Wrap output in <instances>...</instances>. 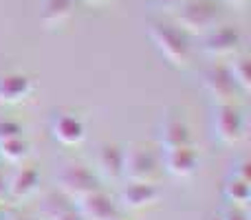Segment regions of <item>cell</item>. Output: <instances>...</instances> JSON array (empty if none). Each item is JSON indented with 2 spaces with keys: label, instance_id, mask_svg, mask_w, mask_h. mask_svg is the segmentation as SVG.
Wrapping results in <instances>:
<instances>
[{
  "label": "cell",
  "instance_id": "cell-1",
  "mask_svg": "<svg viewBox=\"0 0 251 220\" xmlns=\"http://www.w3.org/2000/svg\"><path fill=\"white\" fill-rule=\"evenodd\" d=\"M148 35L156 47V51L161 53V57L170 66H174V69H187L190 66L192 44L183 29L168 24V22H152Z\"/></svg>",
  "mask_w": 251,
  "mask_h": 220
},
{
  "label": "cell",
  "instance_id": "cell-2",
  "mask_svg": "<svg viewBox=\"0 0 251 220\" xmlns=\"http://www.w3.org/2000/svg\"><path fill=\"white\" fill-rule=\"evenodd\" d=\"M218 20L221 13L212 0H187L176 9L178 29H183L187 35H205L218 24Z\"/></svg>",
  "mask_w": 251,
  "mask_h": 220
},
{
  "label": "cell",
  "instance_id": "cell-3",
  "mask_svg": "<svg viewBox=\"0 0 251 220\" xmlns=\"http://www.w3.org/2000/svg\"><path fill=\"white\" fill-rule=\"evenodd\" d=\"M161 161L150 147L132 143L124 150V178L139 183H154L161 174Z\"/></svg>",
  "mask_w": 251,
  "mask_h": 220
},
{
  "label": "cell",
  "instance_id": "cell-4",
  "mask_svg": "<svg viewBox=\"0 0 251 220\" xmlns=\"http://www.w3.org/2000/svg\"><path fill=\"white\" fill-rule=\"evenodd\" d=\"M57 187L69 200H79L82 196L100 190V176L84 163H66L57 172Z\"/></svg>",
  "mask_w": 251,
  "mask_h": 220
},
{
  "label": "cell",
  "instance_id": "cell-5",
  "mask_svg": "<svg viewBox=\"0 0 251 220\" xmlns=\"http://www.w3.org/2000/svg\"><path fill=\"white\" fill-rule=\"evenodd\" d=\"M212 132L225 146H234L245 137V115L234 101L214 104L212 110Z\"/></svg>",
  "mask_w": 251,
  "mask_h": 220
},
{
  "label": "cell",
  "instance_id": "cell-6",
  "mask_svg": "<svg viewBox=\"0 0 251 220\" xmlns=\"http://www.w3.org/2000/svg\"><path fill=\"white\" fill-rule=\"evenodd\" d=\"M243 44V33L234 24H216L203 35V51L209 57H231Z\"/></svg>",
  "mask_w": 251,
  "mask_h": 220
},
{
  "label": "cell",
  "instance_id": "cell-7",
  "mask_svg": "<svg viewBox=\"0 0 251 220\" xmlns=\"http://www.w3.org/2000/svg\"><path fill=\"white\" fill-rule=\"evenodd\" d=\"M190 141H192V132L185 117L178 115V112H165L161 117L159 125H156V143H159L161 150L187 146Z\"/></svg>",
  "mask_w": 251,
  "mask_h": 220
},
{
  "label": "cell",
  "instance_id": "cell-8",
  "mask_svg": "<svg viewBox=\"0 0 251 220\" xmlns=\"http://www.w3.org/2000/svg\"><path fill=\"white\" fill-rule=\"evenodd\" d=\"M203 88L214 99V104H227V101H234L236 93H238V86H236L234 77L229 75L227 64L209 66V69L203 73Z\"/></svg>",
  "mask_w": 251,
  "mask_h": 220
},
{
  "label": "cell",
  "instance_id": "cell-9",
  "mask_svg": "<svg viewBox=\"0 0 251 220\" xmlns=\"http://www.w3.org/2000/svg\"><path fill=\"white\" fill-rule=\"evenodd\" d=\"M75 207L84 220H119V205L101 190H95L75 200Z\"/></svg>",
  "mask_w": 251,
  "mask_h": 220
},
{
  "label": "cell",
  "instance_id": "cell-10",
  "mask_svg": "<svg viewBox=\"0 0 251 220\" xmlns=\"http://www.w3.org/2000/svg\"><path fill=\"white\" fill-rule=\"evenodd\" d=\"M199 152L192 147V143L163 150V159H161L165 172L174 178H190L199 170Z\"/></svg>",
  "mask_w": 251,
  "mask_h": 220
},
{
  "label": "cell",
  "instance_id": "cell-11",
  "mask_svg": "<svg viewBox=\"0 0 251 220\" xmlns=\"http://www.w3.org/2000/svg\"><path fill=\"white\" fill-rule=\"evenodd\" d=\"M161 198V192L154 183H139L128 181V185L119 192V207L128 209V212H139L150 205H154Z\"/></svg>",
  "mask_w": 251,
  "mask_h": 220
},
{
  "label": "cell",
  "instance_id": "cell-12",
  "mask_svg": "<svg viewBox=\"0 0 251 220\" xmlns=\"http://www.w3.org/2000/svg\"><path fill=\"white\" fill-rule=\"evenodd\" d=\"M51 134L62 146H77L86 137V125L77 115L71 112H60L51 121Z\"/></svg>",
  "mask_w": 251,
  "mask_h": 220
},
{
  "label": "cell",
  "instance_id": "cell-13",
  "mask_svg": "<svg viewBox=\"0 0 251 220\" xmlns=\"http://www.w3.org/2000/svg\"><path fill=\"white\" fill-rule=\"evenodd\" d=\"M97 174L106 181H117L124 176V147L117 143H101L95 154Z\"/></svg>",
  "mask_w": 251,
  "mask_h": 220
},
{
  "label": "cell",
  "instance_id": "cell-14",
  "mask_svg": "<svg viewBox=\"0 0 251 220\" xmlns=\"http://www.w3.org/2000/svg\"><path fill=\"white\" fill-rule=\"evenodd\" d=\"M33 93V82L22 73H4L0 75V104L16 106L26 101Z\"/></svg>",
  "mask_w": 251,
  "mask_h": 220
},
{
  "label": "cell",
  "instance_id": "cell-15",
  "mask_svg": "<svg viewBox=\"0 0 251 220\" xmlns=\"http://www.w3.org/2000/svg\"><path fill=\"white\" fill-rule=\"evenodd\" d=\"M40 185V172L35 168H22L7 178V196L11 198H29Z\"/></svg>",
  "mask_w": 251,
  "mask_h": 220
},
{
  "label": "cell",
  "instance_id": "cell-16",
  "mask_svg": "<svg viewBox=\"0 0 251 220\" xmlns=\"http://www.w3.org/2000/svg\"><path fill=\"white\" fill-rule=\"evenodd\" d=\"M40 212H42L44 220H84L82 214L77 212V207H73L64 194L62 196H55V194L47 196L42 207H40Z\"/></svg>",
  "mask_w": 251,
  "mask_h": 220
},
{
  "label": "cell",
  "instance_id": "cell-17",
  "mask_svg": "<svg viewBox=\"0 0 251 220\" xmlns=\"http://www.w3.org/2000/svg\"><path fill=\"white\" fill-rule=\"evenodd\" d=\"M75 0H42V22L47 26H60L73 16Z\"/></svg>",
  "mask_w": 251,
  "mask_h": 220
},
{
  "label": "cell",
  "instance_id": "cell-18",
  "mask_svg": "<svg viewBox=\"0 0 251 220\" xmlns=\"http://www.w3.org/2000/svg\"><path fill=\"white\" fill-rule=\"evenodd\" d=\"M223 196L229 205L234 207H247L251 200V185L249 181H243L238 176H227L225 185H223Z\"/></svg>",
  "mask_w": 251,
  "mask_h": 220
},
{
  "label": "cell",
  "instance_id": "cell-19",
  "mask_svg": "<svg viewBox=\"0 0 251 220\" xmlns=\"http://www.w3.org/2000/svg\"><path fill=\"white\" fill-rule=\"evenodd\" d=\"M229 69V75L234 77L236 86L238 91L243 93H249L251 91V62H249V55H231V62L227 64Z\"/></svg>",
  "mask_w": 251,
  "mask_h": 220
},
{
  "label": "cell",
  "instance_id": "cell-20",
  "mask_svg": "<svg viewBox=\"0 0 251 220\" xmlns=\"http://www.w3.org/2000/svg\"><path fill=\"white\" fill-rule=\"evenodd\" d=\"M29 156V141L25 137H13L0 141V159L7 163H22Z\"/></svg>",
  "mask_w": 251,
  "mask_h": 220
},
{
  "label": "cell",
  "instance_id": "cell-21",
  "mask_svg": "<svg viewBox=\"0 0 251 220\" xmlns=\"http://www.w3.org/2000/svg\"><path fill=\"white\" fill-rule=\"evenodd\" d=\"M231 176H238L243 181L251 183V161L247 156H238V159L231 163Z\"/></svg>",
  "mask_w": 251,
  "mask_h": 220
},
{
  "label": "cell",
  "instance_id": "cell-22",
  "mask_svg": "<svg viewBox=\"0 0 251 220\" xmlns=\"http://www.w3.org/2000/svg\"><path fill=\"white\" fill-rule=\"evenodd\" d=\"M13 137H22V125L11 119L0 121V141H7V139Z\"/></svg>",
  "mask_w": 251,
  "mask_h": 220
},
{
  "label": "cell",
  "instance_id": "cell-23",
  "mask_svg": "<svg viewBox=\"0 0 251 220\" xmlns=\"http://www.w3.org/2000/svg\"><path fill=\"white\" fill-rule=\"evenodd\" d=\"M221 220H249V216H247V209L245 207H234V205H229V207L221 214Z\"/></svg>",
  "mask_w": 251,
  "mask_h": 220
},
{
  "label": "cell",
  "instance_id": "cell-24",
  "mask_svg": "<svg viewBox=\"0 0 251 220\" xmlns=\"http://www.w3.org/2000/svg\"><path fill=\"white\" fill-rule=\"evenodd\" d=\"M152 2H154V7H159L161 11H176L187 0H152Z\"/></svg>",
  "mask_w": 251,
  "mask_h": 220
},
{
  "label": "cell",
  "instance_id": "cell-25",
  "mask_svg": "<svg viewBox=\"0 0 251 220\" xmlns=\"http://www.w3.org/2000/svg\"><path fill=\"white\" fill-rule=\"evenodd\" d=\"M4 196H7V176L0 172V200H2Z\"/></svg>",
  "mask_w": 251,
  "mask_h": 220
},
{
  "label": "cell",
  "instance_id": "cell-26",
  "mask_svg": "<svg viewBox=\"0 0 251 220\" xmlns=\"http://www.w3.org/2000/svg\"><path fill=\"white\" fill-rule=\"evenodd\" d=\"M227 4H234V7H243V4H247L249 0H225Z\"/></svg>",
  "mask_w": 251,
  "mask_h": 220
},
{
  "label": "cell",
  "instance_id": "cell-27",
  "mask_svg": "<svg viewBox=\"0 0 251 220\" xmlns=\"http://www.w3.org/2000/svg\"><path fill=\"white\" fill-rule=\"evenodd\" d=\"M0 220H9V216H7V212H4L2 207H0Z\"/></svg>",
  "mask_w": 251,
  "mask_h": 220
}]
</instances>
